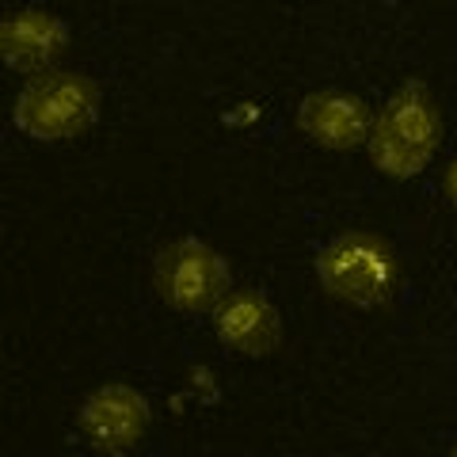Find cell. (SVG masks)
<instances>
[{
  "instance_id": "9c48e42d",
  "label": "cell",
  "mask_w": 457,
  "mask_h": 457,
  "mask_svg": "<svg viewBox=\"0 0 457 457\" xmlns=\"http://www.w3.org/2000/svg\"><path fill=\"white\" fill-rule=\"evenodd\" d=\"M442 191H446V198H450V206L457 210V156L450 161V168H446V176H442Z\"/></svg>"
},
{
  "instance_id": "ba28073f",
  "label": "cell",
  "mask_w": 457,
  "mask_h": 457,
  "mask_svg": "<svg viewBox=\"0 0 457 457\" xmlns=\"http://www.w3.org/2000/svg\"><path fill=\"white\" fill-rule=\"evenodd\" d=\"M69 46V23L46 8H23L0 23V54L12 73H46Z\"/></svg>"
},
{
  "instance_id": "52a82bcc",
  "label": "cell",
  "mask_w": 457,
  "mask_h": 457,
  "mask_svg": "<svg viewBox=\"0 0 457 457\" xmlns=\"http://www.w3.org/2000/svg\"><path fill=\"white\" fill-rule=\"evenodd\" d=\"M378 114L370 111V104L362 96L351 92H309L297 107V126L302 134L320 149H354L370 141Z\"/></svg>"
},
{
  "instance_id": "277c9868",
  "label": "cell",
  "mask_w": 457,
  "mask_h": 457,
  "mask_svg": "<svg viewBox=\"0 0 457 457\" xmlns=\"http://www.w3.org/2000/svg\"><path fill=\"white\" fill-rule=\"evenodd\" d=\"M153 282L161 302L179 312H213L228 294V263L210 245L195 237H179L156 252Z\"/></svg>"
},
{
  "instance_id": "30bf717a",
  "label": "cell",
  "mask_w": 457,
  "mask_h": 457,
  "mask_svg": "<svg viewBox=\"0 0 457 457\" xmlns=\"http://www.w3.org/2000/svg\"><path fill=\"white\" fill-rule=\"evenodd\" d=\"M450 457H457V446H453V450H450Z\"/></svg>"
},
{
  "instance_id": "6da1fadb",
  "label": "cell",
  "mask_w": 457,
  "mask_h": 457,
  "mask_svg": "<svg viewBox=\"0 0 457 457\" xmlns=\"http://www.w3.org/2000/svg\"><path fill=\"white\" fill-rule=\"evenodd\" d=\"M442 141V119L423 80H404L385 99L370 130V161L381 176L411 179L431 164Z\"/></svg>"
},
{
  "instance_id": "7a4b0ae2",
  "label": "cell",
  "mask_w": 457,
  "mask_h": 457,
  "mask_svg": "<svg viewBox=\"0 0 457 457\" xmlns=\"http://www.w3.org/2000/svg\"><path fill=\"white\" fill-rule=\"evenodd\" d=\"M317 278L332 297L359 309H381L393 302L400 263L389 240L374 233H339L317 252Z\"/></svg>"
},
{
  "instance_id": "3957f363",
  "label": "cell",
  "mask_w": 457,
  "mask_h": 457,
  "mask_svg": "<svg viewBox=\"0 0 457 457\" xmlns=\"http://www.w3.org/2000/svg\"><path fill=\"white\" fill-rule=\"evenodd\" d=\"M99 114V88L84 73H46L31 77L16 96L12 122L35 141H69L80 137Z\"/></svg>"
},
{
  "instance_id": "8992f818",
  "label": "cell",
  "mask_w": 457,
  "mask_h": 457,
  "mask_svg": "<svg viewBox=\"0 0 457 457\" xmlns=\"http://www.w3.org/2000/svg\"><path fill=\"white\" fill-rule=\"evenodd\" d=\"M213 332L228 351L245 359H263L282 343V317L260 290H228L213 309Z\"/></svg>"
},
{
  "instance_id": "5b68a950",
  "label": "cell",
  "mask_w": 457,
  "mask_h": 457,
  "mask_svg": "<svg viewBox=\"0 0 457 457\" xmlns=\"http://www.w3.org/2000/svg\"><path fill=\"white\" fill-rule=\"evenodd\" d=\"M77 431L96 453H130L149 431V400L130 385H104L80 404Z\"/></svg>"
}]
</instances>
